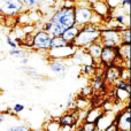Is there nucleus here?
<instances>
[{
  "mask_svg": "<svg viewBox=\"0 0 131 131\" xmlns=\"http://www.w3.org/2000/svg\"><path fill=\"white\" fill-rule=\"evenodd\" d=\"M71 61L74 64H82V66H92L94 67V61L88 54L86 48H76L74 55L71 57Z\"/></svg>",
  "mask_w": 131,
  "mask_h": 131,
  "instance_id": "obj_8",
  "label": "nucleus"
},
{
  "mask_svg": "<svg viewBox=\"0 0 131 131\" xmlns=\"http://www.w3.org/2000/svg\"><path fill=\"white\" fill-rule=\"evenodd\" d=\"M82 71L88 75H92L94 72V67H92V66H83V70Z\"/></svg>",
  "mask_w": 131,
  "mask_h": 131,
  "instance_id": "obj_33",
  "label": "nucleus"
},
{
  "mask_svg": "<svg viewBox=\"0 0 131 131\" xmlns=\"http://www.w3.org/2000/svg\"><path fill=\"white\" fill-rule=\"evenodd\" d=\"M102 47H104V46H102L101 41H100V39H99L98 41L93 43L92 45H90L88 48H86V52H88V54L93 59L94 63L98 61H100V55H101Z\"/></svg>",
  "mask_w": 131,
  "mask_h": 131,
  "instance_id": "obj_13",
  "label": "nucleus"
},
{
  "mask_svg": "<svg viewBox=\"0 0 131 131\" xmlns=\"http://www.w3.org/2000/svg\"><path fill=\"white\" fill-rule=\"evenodd\" d=\"M91 92H92V89L91 88H83L81 91V95L82 97H88L89 94H91Z\"/></svg>",
  "mask_w": 131,
  "mask_h": 131,
  "instance_id": "obj_34",
  "label": "nucleus"
},
{
  "mask_svg": "<svg viewBox=\"0 0 131 131\" xmlns=\"http://www.w3.org/2000/svg\"><path fill=\"white\" fill-rule=\"evenodd\" d=\"M117 58V47H102L100 61L105 66H113Z\"/></svg>",
  "mask_w": 131,
  "mask_h": 131,
  "instance_id": "obj_11",
  "label": "nucleus"
},
{
  "mask_svg": "<svg viewBox=\"0 0 131 131\" xmlns=\"http://www.w3.org/2000/svg\"><path fill=\"white\" fill-rule=\"evenodd\" d=\"M68 43L60 37H52V41H51V48H57V47H63V46H67Z\"/></svg>",
  "mask_w": 131,
  "mask_h": 131,
  "instance_id": "obj_20",
  "label": "nucleus"
},
{
  "mask_svg": "<svg viewBox=\"0 0 131 131\" xmlns=\"http://www.w3.org/2000/svg\"><path fill=\"white\" fill-rule=\"evenodd\" d=\"M121 4H122V0H107L106 1V5L109 8V10H114V9H116L117 7L121 6Z\"/></svg>",
  "mask_w": 131,
  "mask_h": 131,
  "instance_id": "obj_26",
  "label": "nucleus"
},
{
  "mask_svg": "<svg viewBox=\"0 0 131 131\" xmlns=\"http://www.w3.org/2000/svg\"><path fill=\"white\" fill-rule=\"evenodd\" d=\"M25 9L23 0H0V15L17 16Z\"/></svg>",
  "mask_w": 131,
  "mask_h": 131,
  "instance_id": "obj_4",
  "label": "nucleus"
},
{
  "mask_svg": "<svg viewBox=\"0 0 131 131\" xmlns=\"http://www.w3.org/2000/svg\"><path fill=\"white\" fill-rule=\"evenodd\" d=\"M88 106H89L88 99H86L85 97H82V95H79L78 98H76V99H75V101H74V107L81 109V111L86 109V107H88Z\"/></svg>",
  "mask_w": 131,
  "mask_h": 131,
  "instance_id": "obj_18",
  "label": "nucleus"
},
{
  "mask_svg": "<svg viewBox=\"0 0 131 131\" xmlns=\"http://www.w3.org/2000/svg\"><path fill=\"white\" fill-rule=\"evenodd\" d=\"M100 39V27L94 24H89L84 25L81 28L79 34L77 35L76 39L74 40L72 45L77 48H88L93 43L98 41Z\"/></svg>",
  "mask_w": 131,
  "mask_h": 131,
  "instance_id": "obj_2",
  "label": "nucleus"
},
{
  "mask_svg": "<svg viewBox=\"0 0 131 131\" xmlns=\"http://www.w3.org/2000/svg\"><path fill=\"white\" fill-rule=\"evenodd\" d=\"M117 131H130V106L128 105L125 109L120 112L118 114H115L114 118Z\"/></svg>",
  "mask_w": 131,
  "mask_h": 131,
  "instance_id": "obj_7",
  "label": "nucleus"
},
{
  "mask_svg": "<svg viewBox=\"0 0 131 131\" xmlns=\"http://www.w3.org/2000/svg\"><path fill=\"white\" fill-rule=\"evenodd\" d=\"M77 121H78V117H76V112L75 111L64 114L60 118H58V122H59L61 128L72 127V125H75L77 123Z\"/></svg>",
  "mask_w": 131,
  "mask_h": 131,
  "instance_id": "obj_14",
  "label": "nucleus"
},
{
  "mask_svg": "<svg viewBox=\"0 0 131 131\" xmlns=\"http://www.w3.org/2000/svg\"><path fill=\"white\" fill-rule=\"evenodd\" d=\"M77 47H75L71 44H68L67 46L63 47H57V48H51L47 51V55L50 59H58V60H66V59H71L74 55L75 51Z\"/></svg>",
  "mask_w": 131,
  "mask_h": 131,
  "instance_id": "obj_6",
  "label": "nucleus"
},
{
  "mask_svg": "<svg viewBox=\"0 0 131 131\" xmlns=\"http://www.w3.org/2000/svg\"><path fill=\"white\" fill-rule=\"evenodd\" d=\"M9 55L10 57H16V58H25L27 57V51L25 50H22V48H14V50H10L9 51Z\"/></svg>",
  "mask_w": 131,
  "mask_h": 131,
  "instance_id": "obj_24",
  "label": "nucleus"
},
{
  "mask_svg": "<svg viewBox=\"0 0 131 131\" xmlns=\"http://www.w3.org/2000/svg\"><path fill=\"white\" fill-rule=\"evenodd\" d=\"M23 72H25L27 75H29V76L34 77V78H40V75L38 74V72L36 71V69H34V68H27V67H23L22 68Z\"/></svg>",
  "mask_w": 131,
  "mask_h": 131,
  "instance_id": "obj_27",
  "label": "nucleus"
},
{
  "mask_svg": "<svg viewBox=\"0 0 131 131\" xmlns=\"http://www.w3.org/2000/svg\"><path fill=\"white\" fill-rule=\"evenodd\" d=\"M121 76V70L118 69L115 66H109L106 69V74H105V77H106V81L109 82V83H115V82L118 81Z\"/></svg>",
  "mask_w": 131,
  "mask_h": 131,
  "instance_id": "obj_15",
  "label": "nucleus"
},
{
  "mask_svg": "<svg viewBox=\"0 0 131 131\" xmlns=\"http://www.w3.org/2000/svg\"><path fill=\"white\" fill-rule=\"evenodd\" d=\"M115 90H125L128 92H131L130 83L129 82L122 81V79H118L117 82H115Z\"/></svg>",
  "mask_w": 131,
  "mask_h": 131,
  "instance_id": "obj_22",
  "label": "nucleus"
},
{
  "mask_svg": "<svg viewBox=\"0 0 131 131\" xmlns=\"http://www.w3.org/2000/svg\"><path fill=\"white\" fill-rule=\"evenodd\" d=\"M76 131H83V130H82V129H81V128H78V129H77Z\"/></svg>",
  "mask_w": 131,
  "mask_h": 131,
  "instance_id": "obj_37",
  "label": "nucleus"
},
{
  "mask_svg": "<svg viewBox=\"0 0 131 131\" xmlns=\"http://www.w3.org/2000/svg\"><path fill=\"white\" fill-rule=\"evenodd\" d=\"M121 7L123 8V10H124V13L127 15H130V1L129 0H122Z\"/></svg>",
  "mask_w": 131,
  "mask_h": 131,
  "instance_id": "obj_30",
  "label": "nucleus"
},
{
  "mask_svg": "<svg viewBox=\"0 0 131 131\" xmlns=\"http://www.w3.org/2000/svg\"><path fill=\"white\" fill-rule=\"evenodd\" d=\"M120 34H121L122 44H124V45H130V43H131V40H130V28H127V29L122 30Z\"/></svg>",
  "mask_w": 131,
  "mask_h": 131,
  "instance_id": "obj_23",
  "label": "nucleus"
},
{
  "mask_svg": "<svg viewBox=\"0 0 131 131\" xmlns=\"http://www.w3.org/2000/svg\"><path fill=\"white\" fill-rule=\"evenodd\" d=\"M74 14L75 25H77L78 28H83L84 25L90 23L91 17L93 15V10L88 4V1H75Z\"/></svg>",
  "mask_w": 131,
  "mask_h": 131,
  "instance_id": "obj_3",
  "label": "nucleus"
},
{
  "mask_svg": "<svg viewBox=\"0 0 131 131\" xmlns=\"http://www.w3.org/2000/svg\"><path fill=\"white\" fill-rule=\"evenodd\" d=\"M81 129L83 131H94L95 130V125H94V123L83 122V123H82Z\"/></svg>",
  "mask_w": 131,
  "mask_h": 131,
  "instance_id": "obj_29",
  "label": "nucleus"
},
{
  "mask_svg": "<svg viewBox=\"0 0 131 131\" xmlns=\"http://www.w3.org/2000/svg\"><path fill=\"white\" fill-rule=\"evenodd\" d=\"M75 25L74 7H59L51 15L50 20L43 25V31L51 37H60L67 29Z\"/></svg>",
  "mask_w": 131,
  "mask_h": 131,
  "instance_id": "obj_1",
  "label": "nucleus"
},
{
  "mask_svg": "<svg viewBox=\"0 0 131 131\" xmlns=\"http://www.w3.org/2000/svg\"><path fill=\"white\" fill-rule=\"evenodd\" d=\"M51 41H52V37L47 32L38 30L35 32L34 37H32L31 48L36 51H45L47 53V51L51 50Z\"/></svg>",
  "mask_w": 131,
  "mask_h": 131,
  "instance_id": "obj_5",
  "label": "nucleus"
},
{
  "mask_svg": "<svg viewBox=\"0 0 131 131\" xmlns=\"http://www.w3.org/2000/svg\"><path fill=\"white\" fill-rule=\"evenodd\" d=\"M88 4L90 5V7L92 8L93 13L95 14V15L100 16V17L104 20H106V17H111V10H109V8L107 7L106 5V1H102V0H92V1H88Z\"/></svg>",
  "mask_w": 131,
  "mask_h": 131,
  "instance_id": "obj_9",
  "label": "nucleus"
},
{
  "mask_svg": "<svg viewBox=\"0 0 131 131\" xmlns=\"http://www.w3.org/2000/svg\"><path fill=\"white\" fill-rule=\"evenodd\" d=\"M6 131H31V129L27 125H13L7 128Z\"/></svg>",
  "mask_w": 131,
  "mask_h": 131,
  "instance_id": "obj_28",
  "label": "nucleus"
},
{
  "mask_svg": "<svg viewBox=\"0 0 131 131\" xmlns=\"http://www.w3.org/2000/svg\"><path fill=\"white\" fill-rule=\"evenodd\" d=\"M79 30H81V28H78L77 25H74V27H71V28H69V29L66 30L63 34H62L61 37L67 41L68 44H71L72 45V43H74V40L76 39L77 35L79 34Z\"/></svg>",
  "mask_w": 131,
  "mask_h": 131,
  "instance_id": "obj_17",
  "label": "nucleus"
},
{
  "mask_svg": "<svg viewBox=\"0 0 131 131\" xmlns=\"http://www.w3.org/2000/svg\"><path fill=\"white\" fill-rule=\"evenodd\" d=\"M105 113L104 108L102 107H95V108H91L90 111L88 112L85 118H84V122L88 123H95V121Z\"/></svg>",
  "mask_w": 131,
  "mask_h": 131,
  "instance_id": "obj_16",
  "label": "nucleus"
},
{
  "mask_svg": "<svg viewBox=\"0 0 131 131\" xmlns=\"http://www.w3.org/2000/svg\"><path fill=\"white\" fill-rule=\"evenodd\" d=\"M114 118H115V114L112 112H105L97 121H95L94 125L95 129L98 131H105L107 128H109L114 123Z\"/></svg>",
  "mask_w": 131,
  "mask_h": 131,
  "instance_id": "obj_10",
  "label": "nucleus"
},
{
  "mask_svg": "<svg viewBox=\"0 0 131 131\" xmlns=\"http://www.w3.org/2000/svg\"><path fill=\"white\" fill-rule=\"evenodd\" d=\"M41 1L39 0H23V5H24L25 9H34L36 8L38 5H40Z\"/></svg>",
  "mask_w": 131,
  "mask_h": 131,
  "instance_id": "obj_25",
  "label": "nucleus"
},
{
  "mask_svg": "<svg viewBox=\"0 0 131 131\" xmlns=\"http://www.w3.org/2000/svg\"><path fill=\"white\" fill-rule=\"evenodd\" d=\"M5 118H6V116H5V114L0 113V124H1V123L5 121Z\"/></svg>",
  "mask_w": 131,
  "mask_h": 131,
  "instance_id": "obj_36",
  "label": "nucleus"
},
{
  "mask_svg": "<svg viewBox=\"0 0 131 131\" xmlns=\"http://www.w3.org/2000/svg\"><path fill=\"white\" fill-rule=\"evenodd\" d=\"M6 40H7V44H8V45L12 47V50H14V48H17V44H16V41L14 40V39L12 38L10 36H8V35H7V36H6Z\"/></svg>",
  "mask_w": 131,
  "mask_h": 131,
  "instance_id": "obj_32",
  "label": "nucleus"
},
{
  "mask_svg": "<svg viewBox=\"0 0 131 131\" xmlns=\"http://www.w3.org/2000/svg\"><path fill=\"white\" fill-rule=\"evenodd\" d=\"M20 62H21V64H23V66H27L28 63H29V59H28L27 57H25V58H22Z\"/></svg>",
  "mask_w": 131,
  "mask_h": 131,
  "instance_id": "obj_35",
  "label": "nucleus"
},
{
  "mask_svg": "<svg viewBox=\"0 0 131 131\" xmlns=\"http://www.w3.org/2000/svg\"><path fill=\"white\" fill-rule=\"evenodd\" d=\"M13 111H14V113L15 114H18V113H21V112H23L25 109V106L23 104H15L13 107Z\"/></svg>",
  "mask_w": 131,
  "mask_h": 131,
  "instance_id": "obj_31",
  "label": "nucleus"
},
{
  "mask_svg": "<svg viewBox=\"0 0 131 131\" xmlns=\"http://www.w3.org/2000/svg\"><path fill=\"white\" fill-rule=\"evenodd\" d=\"M115 97H116V99L120 100V101L128 102L130 99V92H128V91H125V90H115Z\"/></svg>",
  "mask_w": 131,
  "mask_h": 131,
  "instance_id": "obj_21",
  "label": "nucleus"
},
{
  "mask_svg": "<svg viewBox=\"0 0 131 131\" xmlns=\"http://www.w3.org/2000/svg\"><path fill=\"white\" fill-rule=\"evenodd\" d=\"M44 129L46 131H60L61 130V127H60L58 120H52L44 124Z\"/></svg>",
  "mask_w": 131,
  "mask_h": 131,
  "instance_id": "obj_19",
  "label": "nucleus"
},
{
  "mask_svg": "<svg viewBox=\"0 0 131 131\" xmlns=\"http://www.w3.org/2000/svg\"><path fill=\"white\" fill-rule=\"evenodd\" d=\"M48 67L50 69L59 77L60 79H63L66 77V70L67 68L64 67L62 60H58V59H50V62H48Z\"/></svg>",
  "mask_w": 131,
  "mask_h": 131,
  "instance_id": "obj_12",
  "label": "nucleus"
}]
</instances>
